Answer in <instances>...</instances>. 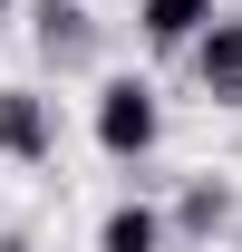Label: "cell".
Segmentation results:
<instances>
[{
    "label": "cell",
    "mask_w": 242,
    "mask_h": 252,
    "mask_svg": "<svg viewBox=\"0 0 242 252\" xmlns=\"http://www.w3.org/2000/svg\"><path fill=\"white\" fill-rule=\"evenodd\" d=\"M88 126H97V146H107L117 165H146V156H155V136H165L155 78H107V88H97V107H88Z\"/></svg>",
    "instance_id": "1"
},
{
    "label": "cell",
    "mask_w": 242,
    "mask_h": 252,
    "mask_svg": "<svg viewBox=\"0 0 242 252\" xmlns=\"http://www.w3.org/2000/svg\"><path fill=\"white\" fill-rule=\"evenodd\" d=\"M0 156L10 165H49L59 156V117L39 88H0Z\"/></svg>",
    "instance_id": "2"
},
{
    "label": "cell",
    "mask_w": 242,
    "mask_h": 252,
    "mask_svg": "<svg viewBox=\"0 0 242 252\" xmlns=\"http://www.w3.org/2000/svg\"><path fill=\"white\" fill-rule=\"evenodd\" d=\"M184 59H194V78H204V97H213V107H242V20H223V10H213V20H204V39H194Z\"/></svg>",
    "instance_id": "3"
},
{
    "label": "cell",
    "mask_w": 242,
    "mask_h": 252,
    "mask_svg": "<svg viewBox=\"0 0 242 252\" xmlns=\"http://www.w3.org/2000/svg\"><path fill=\"white\" fill-rule=\"evenodd\" d=\"M233 223H242V194L223 185V175H194V185L175 194L165 233H184V243H213V233H233Z\"/></svg>",
    "instance_id": "4"
},
{
    "label": "cell",
    "mask_w": 242,
    "mask_h": 252,
    "mask_svg": "<svg viewBox=\"0 0 242 252\" xmlns=\"http://www.w3.org/2000/svg\"><path fill=\"white\" fill-rule=\"evenodd\" d=\"M30 20H39V59L49 68H88L97 59V20L78 10V0H39Z\"/></svg>",
    "instance_id": "5"
},
{
    "label": "cell",
    "mask_w": 242,
    "mask_h": 252,
    "mask_svg": "<svg viewBox=\"0 0 242 252\" xmlns=\"http://www.w3.org/2000/svg\"><path fill=\"white\" fill-rule=\"evenodd\" d=\"M213 20V0H136V30H146V49H194Z\"/></svg>",
    "instance_id": "6"
},
{
    "label": "cell",
    "mask_w": 242,
    "mask_h": 252,
    "mask_svg": "<svg viewBox=\"0 0 242 252\" xmlns=\"http://www.w3.org/2000/svg\"><path fill=\"white\" fill-rule=\"evenodd\" d=\"M97 252H165V214L155 204H107V223H97Z\"/></svg>",
    "instance_id": "7"
},
{
    "label": "cell",
    "mask_w": 242,
    "mask_h": 252,
    "mask_svg": "<svg viewBox=\"0 0 242 252\" xmlns=\"http://www.w3.org/2000/svg\"><path fill=\"white\" fill-rule=\"evenodd\" d=\"M0 252H39V243H30V233H0Z\"/></svg>",
    "instance_id": "8"
},
{
    "label": "cell",
    "mask_w": 242,
    "mask_h": 252,
    "mask_svg": "<svg viewBox=\"0 0 242 252\" xmlns=\"http://www.w3.org/2000/svg\"><path fill=\"white\" fill-rule=\"evenodd\" d=\"M0 30H10V0H0Z\"/></svg>",
    "instance_id": "9"
},
{
    "label": "cell",
    "mask_w": 242,
    "mask_h": 252,
    "mask_svg": "<svg viewBox=\"0 0 242 252\" xmlns=\"http://www.w3.org/2000/svg\"><path fill=\"white\" fill-rule=\"evenodd\" d=\"M233 243H242V223H233Z\"/></svg>",
    "instance_id": "10"
}]
</instances>
